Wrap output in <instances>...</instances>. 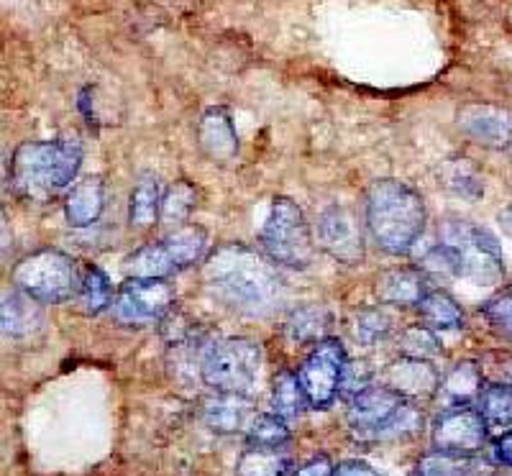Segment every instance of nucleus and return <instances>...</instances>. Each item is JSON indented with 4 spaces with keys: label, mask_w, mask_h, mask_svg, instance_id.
I'll list each match as a JSON object with an SVG mask.
<instances>
[{
    "label": "nucleus",
    "mask_w": 512,
    "mask_h": 476,
    "mask_svg": "<svg viewBox=\"0 0 512 476\" xmlns=\"http://www.w3.org/2000/svg\"><path fill=\"white\" fill-rule=\"evenodd\" d=\"M77 108H80V113L85 118H88V123L93 126V123H98V116H95V90L90 88H82L80 95H77Z\"/></svg>",
    "instance_id": "nucleus-40"
},
{
    "label": "nucleus",
    "mask_w": 512,
    "mask_h": 476,
    "mask_svg": "<svg viewBox=\"0 0 512 476\" xmlns=\"http://www.w3.org/2000/svg\"><path fill=\"white\" fill-rule=\"evenodd\" d=\"M497 221H500L502 233H505L507 238H512V203L507 205L505 210H500V215H497Z\"/></svg>",
    "instance_id": "nucleus-41"
},
{
    "label": "nucleus",
    "mask_w": 512,
    "mask_h": 476,
    "mask_svg": "<svg viewBox=\"0 0 512 476\" xmlns=\"http://www.w3.org/2000/svg\"><path fill=\"white\" fill-rule=\"evenodd\" d=\"M295 476H336V466H333V461L328 459L326 453H320V456H313L310 461H305L295 471Z\"/></svg>",
    "instance_id": "nucleus-37"
},
{
    "label": "nucleus",
    "mask_w": 512,
    "mask_h": 476,
    "mask_svg": "<svg viewBox=\"0 0 512 476\" xmlns=\"http://www.w3.org/2000/svg\"><path fill=\"white\" fill-rule=\"evenodd\" d=\"M198 205V190L187 180H177L164 190L162 198V221L180 228L190 218L192 208Z\"/></svg>",
    "instance_id": "nucleus-31"
},
{
    "label": "nucleus",
    "mask_w": 512,
    "mask_h": 476,
    "mask_svg": "<svg viewBox=\"0 0 512 476\" xmlns=\"http://www.w3.org/2000/svg\"><path fill=\"white\" fill-rule=\"evenodd\" d=\"M175 310V287L167 279H126L113 297L111 315L118 326H157Z\"/></svg>",
    "instance_id": "nucleus-10"
},
{
    "label": "nucleus",
    "mask_w": 512,
    "mask_h": 476,
    "mask_svg": "<svg viewBox=\"0 0 512 476\" xmlns=\"http://www.w3.org/2000/svg\"><path fill=\"white\" fill-rule=\"evenodd\" d=\"M264 256L277 267L308 269L315 259V238L303 208L290 198H274L259 233Z\"/></svg>",
    "instance_id": "nucleus-7"
},
{
    "label": "nucleus",
    "mask_w": 512,
    "mask_h": 476,
    "mask_svg": "<svg viewBox=\"0 0 512 476\" xmlns=\"http://www.w3.org/2000/svg\"><path fill=\"white\" fill-rule=\"evenodd\" d=\"M205 290L233 313L269 318L287 305V282L262 251L246 244H223L203 264Z\"/></svg>",
    "instance_id": "nucleus-1"
},
{
    "label": "nucleus",
    "mask_w": 512,
    "mask_h": 476,
    "mask_svg": "<svg viewBox=\"0 0 512 476\" xmlns=\"http://www.w3.org/2000/svg\"><path fill=\"white\" fill-rule=\"evenodd\" d=\"M482 315L487 318L492 331L512 346V287L510 290H502L500 295L489 297L482 305Z\"/></svg>",
    "instance_id": "nucleus-34"
},
{
    "label": "nucleus",
    "mask_w": 512,
    "mask_h": 476,
    "mask_svg": "<svg viewBox=\"0 0 512 476\" xmlns=\"http://www.w3.org/2000/svg\"><path fill=\"white\" fill-rule=\"evenodd\" d=\"M379 384L390 387L392 392H397V395L413 402L418 397H436L441 374H438V369L431 361L405 359V356H400L397 361L387 364Z\"/></svg>",
    "instance_id": "nucleus-15"
},
{
    "label": "nucleus",
    "mask_w": 512,
    "mask_h": 476,
    "mask_svg": "<svg viewBox=\"0 0 512 476\" xmlns=\"http://www.w3.org/2000/svg\"><path fill=\"white\" fill-rule=\"evenodd\" d=\"M105 210V180L100 175L82 177L75 182L67 200H64V215L72 228H90L100 221Z\"/></svg>",
    "instance_id": "nucleus-19"
},
{
    "label": "nucleus",
    "mask_w": 512,
    "mask_h": 476,
    "mask_svg": "<svg viewBox=\"0 0 512 476\" xmlns=\"http://www.w3.org/2000/svg\"><path fill=\"white\" fill-rule=\"evenodd\" d=\"M487 423L479 415L477 405L448 407L433 423V451L451 456H474L487 443Z\"/></svg>",
    "instance_id": "nucleus-12"
},
{
    "label": "nucleus",
    "mask_w": 512,
    "mask_h": 476,
    "mask_svg": "<svg viewBox=\"0 0 512 476\" xmlns=\"http://www.w3.org/2000/svg\"><path fill=\"white\" fill-rule=\"evenodd\" d=\"M318 244L338 262L359 264L364 259V233H361L354 210L338 203L320 210Z\"/></svg>",
    "instance_id": "nucleus-13"
},
{
    "label": "nucleus",
    "mask_w": 512,
    "mask_h": 476,
    "mask_svg": "<svg viewBox=\"0 0 512 476\" xmlns=\"http://www.w3.org/2000/svg\"><path fill=\"white\" fill-rule=\"evenodd\" d=\"M492 476H512V471H497V474H492Z\"/></svg>",
    "instance_id": "nucleus-42"
},
{
    "label": "nucleus",
    "mask_w": 512,
    "mask_h": 476,
    "mask_svg": "<svg viewBox=\"0 0 512 476\" xmlns=\"http://www.w3.org/2000/svg\"><path fill=\"white\" fill-rule=\"evenodd\" d=\"M162 182L154 172H144L136 180L128 200V226L134 231H149L162 218Z\"/></svg>",
    "instance_id": "nucleus-21"
},
{
    "label": "nucleus",
    "mask_w": 512,
    "mask_h": 476,
    "mask_svg": "<svg viewBox=\"0 0 512 476\" xmlns=\"http://www.w3.org/2000/svg\"><path fill=\"white\" fill-rule=\"evenodd\" d=\"M482 377L487 384H507L512 387V351H489L479 361Z\"/></svg>",
    "instance_id": "nucleus-35"
},
{
    "label": "nucleus",
    "mask_w": 512,
    "mask_h": 476,
    "mask_svg": "<svg viewBox=\"0 0 512 476\" xmlns=\"http://www.w3.org/2000/svg\"><path fill=\"white\" fill-rule=\"evenodd\" d=\"M374 295L382 305H397V308H410L428 295V277L420 269L397 267L387 269L374 282Z\"/></svg>",
    "instance_id": "nucleus-17"
},
{
    "label": "nucleus",
    "mask_w": 512,
    "mask_h": 476,
    "mask_svg": "<svg viewBox=\"0 0 512 476\" xmlns=\"http://www.w3.org/2000/svg\"><path fill=\"white\" fill-rule=\"evenodd\" d=\"M0 318H3V333L11 338H24L29 333L39 331L44 323V313L36 300L24 295L21 290H6L3 292V308H0Z\"/></svg>",
    "instance_id": "nucleus-22"
},
{
    "label": "nucleus",
    "mask_w": 512,
    "mask_h": 476,
    "mask_svg": "<svg viewBox=\"0 0 512 476\" xmlns=\"http://www.w3.org/2000/svg\"><path fill=\"white\" fill-rule=\"evenodd\" d=\"M82 167V141L57 136L44 141H24L13 154L11 185L18 198L47 205L70 192Z\"/></svg>",
    "instance_id": "nucleus-2"
},
{
    "label": "nucleus",
    "mask_w": 512,
    "mask_h": 476,
    "mask_svg": "<svg viewBox=\"0 0 512 476\" xmlns=\"http://www.w3.org/2000/svg\"><path fill=\"white\" fill-rule=\"evenodd\" d=\"M198 146L205 157L218 164H228L239 157L241 144L233 118L226 108H208L198 121Z\"/></svg>",
    "instance_id": "nucleus-16"
},
{
    "label": "nucleus",
    "mask_w": 512,
    "mask_h": 476,
    "mask_svg": "<svg viewBox=\"0 0 512 476\" xmlns=\"http://www.w3.org/2000/svg\"><path fill=\"white\" fill-rule=\"evenodd\" d=\"M113 287L108 274L103 272L100 267L90 264L82 274V285L80 292H77V308L82 310L85 315H100L103 310H108L113 305Z\"/></svg>",
    "instance_id": "nucleus-27"
},
{
    "label": "nucleus",
    "mask_w": 512,
    "mask_h": 476,
    "mask_svg": "<svg viewBox=\"0 0 512 476\" xmlns=\"http://www.w3.org/2000/svg\"><path fill=\"white\" fill-rule=\"evenodd\" d=\"M292 469L295 464L285 448H246L236 464L239 476H290Z\"/></svg>",
    "instance_id": "nucleus-24"
},
{
    "label": "nucleus",
    "mask_w": 512,
    "mask_h": 476,
    "mask_svg": "<svg viewBox=\"0 0 512 476\" xmlns=\"http://www.w3.org/2000/svg\"><path fill=\"white\" fill-rule=\"evenodd\" d=\"M484 377L482 369H479V361H459L448 369L441 377L438 384L436 400L441 402L443 410L448 407H464L472 405L474 400H479L484 389Z\"/></svg>",
    "instance_id": "nucleus-18"
},
{
    "label": "nucleus",
    "mask_w": 512,
    "mask_h": 476,
    "mask_svg": "<svg viewBox=\"0 0 512 476\" xmlns=\"http://www.w3.org/2000/svg\"><path fill=\"white\" fill-rule=\"evenodd\" d=\"M364 221L374 244L390 256H405L423 236L425 203L420 192L400 180H377L364 198Z\"/></svg>",
    "instance_id": "nucleus-3"
},
{
    "label": "nucleus",
    "mask_w": 512,
    "mask_h": 476,
    "mask_svg": "<svg viewBox=\"0 0 512 476\" xmlns=\"http://www.w3.org/2000/svg\"><path fill=\"white\" fill-rule=\"evenodd\" d=\"M354 338L364 346L384 341L392 333V318L382 308H361L354 313Z\"/></svg>",
    "instance_id": "nucleus-33"
},
{
    "label": "nucleus",
    "mask_w": 512,
    "mask_h": 476,
    "mask_svg": "<svg viewBox=\"0 0 512 476\" xmlns=\"http://www.w3.org/2000/svg\"><path fill=\"white\" fill-rule=\"evenodd\" d=\"M492 456H495V461L500 466L512 469V428L495 438V443H492Z\"/></svg>",
    "instance_id": "nucleus-38"
},
{
    "label": "nucleus",
    "mask_w": 512,
    "mask_h": 476,
    "mask_svg": "<svg viewBox=\"0 0 512 476\" xmlns=\"http://www.w3.org/2000/svg\"><path fill=\"white\" fill-rule=\"evenodd\" d=\"M205 251H208V231L198 223H187L131 251L123 262V272L128 279H167L198 264Z\"/></svg>",
    "instance_id": "nucleus-6"
},
{
    "label": "nucleus",
    "mask_w": 512,
    "mask_h": 476,
    "mask_svg": "<svg viewBox=\"0 0 512 476\" xmlns=\"http://www.w3.org/2000/svg\"><path fill=\"white\" fill-rule=\"evenodd\" d=\"M262 366V346L251 338H223L208 349L200 369L205 387L216 395H246Z\"/></svg>",
    "instance_id": "nucleus-9"
},
{
    "label": "nucleus",
    "mask_w": 512,
    "mask_h": 476,
    "mask_svg": "<svg viewBox=\"0 0 512 476\" xmlns=\"http://www.w3.org/2000/svg\"><path fill=\"white\" fill-rule=\"evenodd\" d=\"M11 282L16 290L29 295L39 305H62L77 297L82 274L70 254L57 249H41L24 256L13 267Z\"/></svg>",
    "instance_id": "nucleus-8"
},
{
    "label": "nucleus",
    "mask_w": 512,
    "mask_h": 476,
    "mask_svg": "<svg viewBox=\"0 0 512 476\" xmlns=\"http://www.w3.org/2000/svg\"><path fill=\"white\" fill-rule=\"evenodd\" d=\"M459 128L477 144L505 149L512 144V116L497 105H466L459 113Z\"/></svg>",
    "instance_id": "nucleus-14"
},
{
    "label": "nucleus",
    "mask_w": 512,
    "mask_h": 476,
    "mask_svg": "<svg viewBox=\"0 0 512 476\" xmlns=\"http://www.w3.org/2000/svg\"><path fill=\"white\" fill-rule=\"evenodd\" d=\"M256 418L254 402L246 395H216L203 407V420L213 433H241Z\"/></svg>",
    "instance_id": "nucleus-20"
},
{
    "label": "nucleus",
    "mask_w": 512,
    "mask_h": 476,
    "mask_svg": "<svg viewBox=\"0 0 512 476\" xmlns=\"http://www.w3.org/2000/svg\"><path fill=\"white\" fill-rule=\"evenodd\" d=\"M418 313L423 318V326H428L436 333L464 328L461 305L446 290H428V295L418 302Z\"/></svg>",
    "instance_id": "nucleus-23"
},
{
    "label": "nucleus",
    "mask_w": 512,
    "mask_h": 476,
    "mask_svg": "<svg viewBox=\"0 0 512 476\" xmlns=\"http://www.w3.org/2000/svg\"><path fill=\"white\" fill-rule=\"evenodd\" d=\"M331 313L323 305H308V308L292 310L285 323V333L295 343H320L326 341V331L331 326Z\"/></svg>",
    "instance_id": "nucleus-25"
},
{
    "label": "nucleus",
    "mask_w": 512,
    "mask_h": 476,
    "mask_svg": "<svg viewBox=\"0 0 512 476\" xmlns=\"http://www.w3.org/2000/svg\"><path fill=\"white\" fill-rule=\"evenodd\" d=\"M346 366H349V356L338 338L315 343L313 351L297 369V379H300L310 410H326L328 405H333V400L344 389Z\"/></svg>",
    "instance_id": "nucleus-11"
},
{
    "label": "nucleus",
    "mask_w": 512,
    "mask_h": 476,
    "mask_svg": "<svg viewBox=\"0 0 512 476\" xmlns=\"http://www.w3.org/2000/svg\"><path fill=\"white\" fill-rule=\"evenodd\" d=\"M346 420L351 433L367 443L413 436L423 428V413L418 407L384 384H372L351 397Z\"/></svg>",
    "instance_id": "nucleus-4"
},
{
    "label": "nucleus",
    "mask_w": 512,
    "mask_h": 476,
    "mask_svg": "<svg viewBox=\"0 0 512 476\" xmlns=\"http://www.w3.org/2000/svg\"><path fill=\"white\" fill-rule=\"evenodd\" d=\"M477 461L472 456H451V453L431 451L418 461V476H472Z\"/></svg>",
    "instance_id": "nucleus-32"
},
{
    "label": "nucleus",
    "mask_w": 512,
    "mask_h": 476,
    "mask_svg": "<svg viewBox=\"0 0 512 476\" xmlns=\"http://www.w3.org/2000/svg\"><path fill=\"white\" fill-rule=\"evenodd\" d=\"M367 387H372V369H369V364H364V361H349L344 377V389H341V392H351V397H356Z\"/></svg>",
    "instance_id": "nucleus-36"
},
{
    "label": "nucleus",
    "mask_w": 512,
    "mask_h": 476,
    "mask_svg": "<svg viewBox=\"0 0 512 476\" xmlns=\"http://www.w3.org/2000/svg\"><path fill=\"white\" fill-rule=\"evenodd\" d=\"M477 410L487 428H512V387L507 384H484L477 400Z\"/></svg>",
    "instance_id": "nucleus-28"
},
{
    "label": "nucleus",
    "mask_w": 512,
    "mask_h": 476,
    "mask_svg": "<svg viewBox=\"0 0 512 476\" xmlns=\"http://www.w3.org/2000/svg\"><path fill=\"white\" fill-rule=\"evenodd\" d=\"M308 400L300 387V379L290 369H280L272 382V413L282 420H295L305 413Z\"/></svg>",
    "instance_id": "nucleus-26"
},
{
    "label": "nucleus",
    "mask_w": 512,
    "mask_h": 476,
    "mask_svg": "<svg viewBox=\"0 0 512 476\" xmlns=\"http://www.w3.org/2000/svg\"><path fill=\"white\" fill-rule=\"evenodd\" d=\"M336 476H382L379 471H374L372 466H367L364 461H341V464L336 466Z\"/></svg>",
    "instance_id": "nucleus-39"
},
{
    "label": "nucleus",
    "mask_w": 512,
    "mask_h": 476,
    "mask_svg": "<svg viewBox=\"0 0 512 476\" xmlns=\"http://www.w3.org/2000/svg\"><path fill=\"white\" fill-rule=\"evenodd\" d=\"M292 441V430L287 420L277 418L274 413H262L251 420L246 430L249 448H285Z\"/></svg>",
    "instance_id": "nucleus-30"
},
{
    "label": "nucleus",
    "mask_w": 512,
    "mask_h": 476,
    "mask_svg": "<svg viewBox=\"0 0 512 476\" xmlns=\"http://www.w3.org/2000/svg\"><path fill=\"white\" fill-rule=\"evenodd\" d=\"M438 241L454 254L456 277L479 287L500 285L505 277V259L497 238L487 228L464 218H446L438 226Z\"/></svg>",
    "instance_id": "nucleus-5"
},
{
    "label": "nucleus",
    "mask_w": 512,
    "mask_h": 476,
    "mask_svg": "<svg viewBox=\"0 0 512 476\" xmlns=\"http://www.w3.org/2000/svg\"><path fill=\"white\" fill-rule=\"evenodd\" d=\"M397 351L405 359H418V361H433L443 354L441 338L436 331L428 326H408L397 333Z\"/></svg>",
    "instance_id": "nucleus-29"
}]
</instances>
